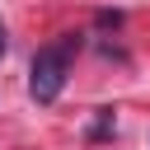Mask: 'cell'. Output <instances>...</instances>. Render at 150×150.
I'll return each instance as SVG.
<instances>
[{
  "label": "cell",
  "mask_w": 150,
  "mask_h": 150,
  "mask_svg": "<svg viewBox=\"0 0 150 150\" xmlns=\"http://www.w3.org/2000/svg\"><path fill=\"white\" fill-rule=\"evenodd\" d=\"M75 52H80V33H66L61 42L38 47V56H33V66H28V94H33L38 103H56V98H61Z\"/></svg>",
  "instance_id": "cell-1"
},
{
  "label": "cell",
  "mask_w": 150,
  "mask_h": 150,
  "mask_svg": "<svg viewBox=\"0 0 150 150\" xmlns=\"http://www.w3.org/2000/svg\"><path fill=\"white\" fill-rule=\"evenodd\" d=\"M5 47H9V42H5V23H0V56H5Z\"/></svg>",
  "instance_id": "cell-4"
},
{
  "label": "cell",
  "mask_w": 150,
  "mask_h": 150,
  "mask_svg": "<svg viewBox=\"0 0 150 150\" xmlns=\"http://www.w3.org/2000/svg\"><path fill=\"white\" fill-rule=\"evenodd\" d=\"M98 23H103V28H117V23H122V14H117V9H103V14H98Z\"/></svg>",
  "instance_id": "cell-3"
},
{
  "label": "cell",
  "mask_w": 150,
  "mask_h": 150,
  "mask_svg": "<svg viewBox=\"0 0 150 150\" xmlns=\"http://www.w3.org/2000/svg\"><path fill=\"white\" fill-rule=\"evenodd\" d=\"M89 136H94V141H108V136H112V108H98V122L89 127Z\"/></svg>",
  "instance_id": "cell-2"
}]
</instances>
